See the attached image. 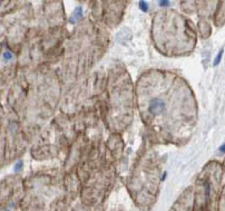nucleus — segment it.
Here are the masks:
<instances>
[{
	"mask_svg": "<svg viewBox=\"0 0 225 211\" xmlns=\"http://www.w3.org/2000/svg\"><path fill=\"white\" fill-rule=\"evenodd\" d=\"M137 93L142 116L160 133L182 137L194 125L195 100L183 78L152 72L140 78Z\"/></svg>",
	"mask_w": 225,
	"mask_h": 211,
	"instance_id": "f257e3e1",
	"label": "nucleus"
},
{
	"mask_svg": "<svg viewBox=\"0 0 225 211\" xmlns=\"http://www.w3.org/2000/svg\"><path fill=\"white\" fill-rule=\"evenodd\" d=\"M139 7L143 11H147V10H148V5L146 4L144 0H140L139 1Z\"/></svg>",
	"mask_w": 225,
	"mask_h": 211,
	"instance_id": "f03ea898",
	"label": "nucleus"
},
{
	"mask_svg": "<svg viewBox=\"0 0 225 211\" xmlns=\"http://www.w3.org/2000/svg\"><path fill=\"white\" fill-rule=\"evenodd\" d=\"M158 4L160 7H168L170 6V0H158Z\"/></svg>",
	"mask_w": 225,
	"mask_h": 211,
	"instance_id": "7ed1b4c3",
	"label": "nucleus"
}]
</instances>
